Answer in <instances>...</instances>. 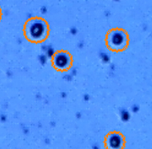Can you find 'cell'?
Returning <instances> with one entry per match:
<instances>
[{
  "label": "cell",
  "instance_id": "cell-1",
  "mask_svg": "<svg viewBox=\"0 0 152 149\" xmlns=\"http://www.w3.org/2000/svg\"><path fill=\"white\" fill-rule=\"evenodd\" d=\"M106 44L112 51H123L128 45V35L125 30L119 29L110 30L106 36Z\"/></svg>",
  "mask_w": 152,
  "mask_h": 149
},
{
  "label": "cell",
  "instance_id": "cell-2",
  "mask_svg": "<svg viewBox=\"0 0 152 149\" xmlns=\"http://www.w3.org/2000/svg\"><path fill=\"white\" fill-rule=\"evenodd\" d=\"M104 146L106 149H123L125 147V138L121 133L113 132L105 137Z\"/></svg>",
  "mask_w": 152,
  "mask_h": 149
},
{
  "label": "cell",
  "instance_id": "cell-3",
  "mask_svg": "<svg viewBox=\"0 0 152 149\" xmlns=\"http://www.w3.org/2000/svg\"><path fill=\"white\" fill-rule=\"evenodd\" d=\"M68 65V57L65 55H59L55 59V66L59 69L63 68L65 66Z\"/></svg>",
  "mask_w": 152,
  "mask_h": 149
},
{
  "label": "cell",
  "instance_id": "cell-4",
  "mask_svg": "<svg viewBox=\"0 0 152 149\" xmlns=\"http://www.w3.org/2000/svg\"><path fill=\"white\" fill-rule=\"evenodd\" d=\"M30 31H31V34L33 35L34 37H36V38H38L39 36H40L43 32V27H42V25H40V24H38V23H36V24H34L33 25V27H31L30 28Z\"/></svg>",
  "mask_w": 152,
  "mask_h": 149
}]
</instances>
